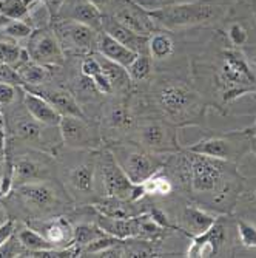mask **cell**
I'll list each match as a JSON object with an SVG mask.
<instances>
[{
	"label": "cell",
	"mask_w": 256,
	"mask_h": 258,
	"mask_svg": "<svg viewBox=\"0 0 256 258\" xmlns=\"http://www.w3.org/2000/svg\"><path fill=\"white\" fill-rule=\"evenodd\" d=\"M90 2H91V4H95V5H96L102 13H104V10L110 7L111 0H90Z\"/></svg>",
	"instance_id": "47"
},
{
	"label": "cell",
	"mask_w": 256,
	"mask_h": 258,
	"mask_svg": "<svg viewBox=\"0 0 256 258\" xmlns=\"http://www.w3.org/2000/svg\"><path fill=\"white\" fill-rule=\"evenodd\" d=\"M96 48H98L101 56L107 57L108 60H111L114 63H119V65H122L125 68H128L130 63L137 57V53H134L133 50L127 48L125 45H122L121 42L113 39L105 31H101L98 34Z\"/></svg>",
	"instance_id": "17"
},
{
	"label": "cell",
	"mask_w": 256,
	"mask_h": 258,
	"mask_svg": "<svg viewBox=\"0 0 256 258\" xmlns=\"http://www.w3.org/2000/svg\"><path fill=\"white\" fill-rule=\"evenodd\" d=\"M250 150L256 155V138H251L250 139Z\"/></svg>",
	"instance_id": "50"
},
{
	"label": "cell",
	"mask_w": 256,
	"mask_h": 258,
	"mask_svg": "<svg viewBox=\"0 0 256 258\" xmlns=\"http://www.w3.org/2000/svg\"><path fill=\"white\" fill-rule=\"evenodd\" d=\"M91 81H93V84H95V87L98 88V91L104 93V95H108V93H111V91L114 90L111 81L108 79V76H107L104 72L99 73V75H96Z\"/></svg>",
	"instance_id": "42"
},
{
	"label": "cell",
	"mask_w": 256,
	"mask_h": 258,
	"mask_svg": "<svg viewBox=\"0 0 256 258\" xmlns=\"http://www.w3.org/2000/svg\"><path fill=\"white\" fill-rule=\"evenodd\" d=\"M142 185H144L147 195H164L165 197V195H170L173 190L172 181L167 176L162 175L159 170L154 175H151L148 179H145L142 182Z\"/></svg>",
	"instance_id": "31"
},
{
	"label": "cell",
	"mask_w": 256,
	"mask_h": 258,
	"mask_svg": "<svg viewBox=\"0 0 256 258\" xmlns=\"http://www.w3.org/2000/svg\"><path fill=\"white\" fill-rule=\"evenodd\" d=\"M225 233H224V226L216 220V223L205 230L201 235L193 237L192 246L189 247L187 255L189 256H213L221 244L224 243Z\"/></svg>",
	"instance_id": "15"
},
{
	"label": "cell",
	"mask_w": 256,
	"mask_h": 258,
	"mask_svg": "<svg viewBox=\"0 0 256 258\" xmlns=\"http://www.w3.org/2000/svg\"><path fill=\"white\" fill-rule=\"evenodd\" d=\"M113 17L131 31L150 37V33L153 30V19L150 17L148 11H142L136 4H128L127 7H122L114 13Z\"/></svg>",
	"instance_id": "16"
},
{
	"label": "cell",
	"mask_w": 256,
	"mask_h": 258,
	"mask_svg": "<svg viewBox=\"0 0 256 258\" xmlns=\"http://www.w3.org/2000/svg\"><path fill=\"white\" fill-rule=\"evenodd\" d=\"M238 233H239L242 246L256 249V227L251 223L241 220L238 223Z\"/></svg>",
	"instance_id": "36"
},
{
	"label": "cell",
	"mask_w": 256,
	"mask_h": 258,
	"mask_svg": "<svg viewBox=\"0 0 256 258\" xmlns=\"http://www.w3.org/2000/svg\"><path fill=\"white\" fill-rule=\"evenodd\" d=\"M42 127L39 121H36L33 116H27V118H20L14 124V133L20 139L27 141V143H39L42 138Z\"/></svg>",
	"instance_id": "28"
},
{
	"label": "cell",
	"mask_w": 256,
	"mask_h": 258,
	"mask_svg": "<svg viewBox=\"0 0 256 258\" xmlns=\"http://www.w3.org/2000/svg\"><path fill=\"white\" fill-rule=\"evenodd\" d=\"M250 136L244 132H231L224 136H212L189 147V152L222 161H236L250 149Z\"/></svg>",
	"instance_id": "5"
},
{
	"label": "cell",
	"mask_w": 256,
	"mask_h": 258,
	"mask_svg": "<svg viewBox=\"0 0 256 258\" xmlns=\"http://www.w3.org/2000/svg\"><path fill=\"white\" fill-rule=\"evenodd\" d=\"M17 73L20 79L23 81V85H39L46 81L48 78V70L45 65H40L34 60H27L17 68Z\"/></svg>",
	"instance_id": "27"
},
{
	"label": "cell",
	"mask_w": 256,
	"mask_h": 258,
	"mask_svg": "<svg viewBox=\"0 0 256 258\" xmlns=\"http://www.w3.org/2000/svg\"><path fill=\"white\" fill-rule=\"evenodd\" d=\"M0 82H8V84L19 85V87L23 85V81L20 79L17 70L7 63H0Z\"/></svg>",
	"instance_id": "38"
},
{
	"label": "cell",
	"mask_w": 256,
	"mask_h": 258,
	"mask_svg": "<svg viewBox=\"0 0 256 258\" xmlns=\"http://www.w3.org/2000/svg\"><path fill=\"white\" fill-rule=\"evenodd\" d=\"M102 31H105L113 39L121 42L122 45L127 46V48L133 50L137 54L148 51V46H147L148 36H142V34H137V33L131 31L130 28H127L125 25H122V23L118 22L114 17H104Z\"/></svg>",
	"instance_id": "13"
},
{
	"label": "cell",
	"mask_w": 256,
	"mask_h": 258,
	"mask_svg": "<svg viewBox=\"0 0 256 258\" xmlns=\"http://www.w3.org/2000/svg\"><path fill=\"white\" fill-rule=\"evenodd\" d=\"M148 54L156 59L168 57L173 53V40L168 34L157 33L148 37Z\"/></svg>",
	"instance_id": "30"
},
{
	"label": "cell",
	"mask_w": 256,
	"mask_h": 258,
	"mask_svg": "<svg viewBox=\"0 0 256 258\" xmlns=\"http://www.w3.org/2000/svg\"><path fill=\"white\" fill-rule=\"evenodd\" d=\"M62 11H65L63 19L85 23V25L95 30H102V22L105 16L95 4H91L90 0H65L60 13Z\"/></svg>",
	"instance_id": "12"
},
{
	"label": "cell",
	"mask_w": 256,
	"mask_h": 258,
	"mask_svg": "<svg viewBox=\"0 0 256 258\" xmlns=\"http://www.w3.org/2000/svg\"><path fill=\"white\" fill-rule=\"evenodd\" d=\"M5 150H7V125H5L4 114L0 111V152L5 153Z\"/></svg>",
	"instance_id": "45"
},
{
	"label": "cell",
	"mask_w": 256,
	"mask_h": 258,
	"mask_svg": "<svg viewBox=\"0 0 256 258\" xmlns=\"http://www.w3.org/2000/svg\"><path fill=\"white\" fill-rule=\"evenodd\" d=\"M119 162V161H118ZM124 169L125 175L130 178L133 184H141L145 179H148L151 175H154L159 167L156 162L145 153L141 152H130L125 155V158L119 162Z\"/></svg>",
	"instance_id": "14"
},
{
	"label": "cell",
	"mask_w": 256,
	"mask_h": 258,
	"mask_svg": "<svg viewBox=\"0 0 256 258\" xmlns=\"http://www.w3.org/2000/svg\"><path fill=\"white\" fill-rule=\"evenodd\" d=\"M142 143L154 152H172L178 150L175 133L162 124H148L141 133Z\"/></svg>",
	"instance_id": "18"
},
{
	"label": "cell",
	"mask_w": 256,
	"mask_h": 258,
	"mask_svg": "<svg viewBox=\"0 0 256 258\" xmlns=\"http://www.w3.org/2000/svg\"><path fill=\"white\" fill-rule=\"evenodd\" d=\"M99 169L104 189L110 198H116L121 201H139L147 195L142 182L133 184L130 178L125 175L116 156H113L111 153L107 152L101 158Z\"/></svg>",
	"instance_id": "4"
},
{
	"label": "cell",
	"mask_w": 256,
	"mask_h": 258,
	"mask_svg": "<svg viewBox=\"0 0 256 258\" xmlns=\"http://www.w3.org/2000/svg\"><path fill=\"white\" fill-rule=\"evenodd\" d=\"M98 224L105 233L119 238V240L131 238V237H136L141 233V220L139 218H131V217L114 218V217L101 215Z\"/></svg>",
	"instance_id": "19"
},
{
	"label": "cell",
	"mask_w": 256,
	"mask_h": 258,
	"mask_svg": "<svg viewBox=\"0 0 256 258\" xmlns=\"http://www.w3.org/2000/svg\"><path fill=\"white\" fill-rule=\"evenodd\" d=\"M16 233V221L14 220H7L5 223L0 224V246L5 241H8Z\"/></svg>",
	"instance_id": "43"
},
{
	"label": "cell",
	"mask_w": 256,
	"mask_h": 258,
	"mask_svg": "<svg viewBox=\"0 0 256 258\" xmlns=\"http://www.w3.org/2000/svg\"><path fill=\"white\" fill-rule=\"evenodd\" d=\"M196 95L182 85H168L159 93L160 107L165 110L172 118H181L189 114L190 108H196Z\"/></svg>",
	"instance_id": "10"
},
{
	"label": "cell",
	"mask_w": 256,
	"mask_h": 258,
	"mask_svg": "<svg viewBox=\"0 0 256 258\" xmlns=\"http://www.w3.org/2000/svg\"><path fill=\"white\" fill-rule=\"evenodd\" d=\"M125 2H131V0H125Z\"/></svg>",
	"instance_id": "51"
},
{
	"label": "cell",
	"mask_w": 256,
	"mask_h": 258,
	"mask_svg": "<svg viewBox=\"0 0 256 258\" xmlns=\"http://www.w3.org/2000/svg\"><path fill=\"white\" fill-rule=\"evenodd\" d=\"M219 87L225 102L256 91V75L239 51L228 50L224 53L219 70Z\"/></svg>",
	"instance_id": "1"
},
{
	"label": "cell",
	"mask_w": 256,
	"mask_h": 258,
	"mask_svg": "<svg viewBox=\"0 0 256 258\" xmlns=\"http://www.w3.org/2000/svg\"><path fill=\"white\" fill-rule=\"evenodd\" d=\"M69 182L76 190L88 194L95 187V164L83 162L69 173Z\"/></svg>",
	"instance_id": "25"
},
{
	"label": "cell",
	"mask_w": 256,
	"mask_h": 258,
	"mask_svg": "<svg viewBox=\"0 0 256 258\" xmlns=\"http://www.w3.org/2000/svg\"><path fill=\"white\" fill-rule=\"evenodd\" d=\"M54 33L62 45V48L71 51H90L98 43V30L85 23L63 19L54 27Z\"/></svg>",
	"instance_id": "7"
},
{
	"label": "cell",
	"mask_w": 256,
	"mask_h": 258,
	"mask_svg": "<svg viewBox=\"0 0 256 258\" xmlns=\"http://www.w3.org/2000/svg\"><path fill=\"white\" fill-rule=\"evenodd\" d=\"M127 72L131 81H144L151 72V56L148 53H141L130 63Z\"/></svg>",
	"instance_id": "33"
},
{
	"label": "cell",
	"mask_w": 256,
	"mask_h": 258,
	"mask_svg": "<svg viewBox=\"0 0 256 258\" xmlns=\"http://www.w3.org/2000/svg\"><path fill=\"white\" fill-rule=\"evenodd\" d=\"M107 233L98 226H91V224H79L74 227V244L85 247L88 243L93 240H96L99 237H104Z\"/></svg>",
	"instance_id": "34"
},
{
	"label": "cell",
	"mask_w": 256,
	"mask_h": 258,
	"mask_svg": "<svg viewBox=\"0 0 256 258\" xmlns=\"http://www.w3.org/2000/svg\"><path fill=\"white\" fill-rule=\"evenodd\" d=\"M27 60H30L27 50L20 48L13 40H0V63H7L17 70Z\"/></svg>",
	"instance_id": "26"
},
{
	"label": "cell",
	"mask_w": 256,
	"mask_h": 258,
	"mask_svg": "<svg viewBox=\"0 0 256 258\" xmlns=\"http://www.w3.org/2000/svg\"><path fill=\"white\" fill-rule=\"evenodd\" d=\"M227 161L215 159L189 152L187 173L189 182L195 194H215L224 187V176L227 173Z\"/></svg>",
	"instance_id": "3"
},
{
	"label": "cell",
	"mask_w": 256,
	"mask_h": 258,
	"mask_svg": "<svg viewBox=\"0 0 256 258\" xmlns=\"http://www.w3.org/2000/svg\"><path fill=\"white\" fill-rule=\"evenodd\" d=\"M8 22H10V19H8V17H5V16L2 14V11H0V30H2Z\"/></svg>",
	"instance_id": "48"
},
{
	"label": "cell",
	"mask_w": 256,
	"mask_h": 258,
	"mask_svg": "<svg viewBox=\"0 0 256 258\" xmlns=\"http://www.w3.org/2000/svg\"><path fill=\"white\" fill-rule=\"evenodd\" d=\"M33 31H34V28L25 20H10L7 25L0 30V33H2L4 36L14 39V40L30 37L33 34Z\"/></svg>",
	"instance_id": "35"
},
{
	"label": "cell",
	"mask_w": 256,
	"mask_h": 258,
	"mask_svg": "<svg viewBox=\"0 0 256 258\" xmlns=\"http://www.w3.org/2000/svg\"><path fill=\"white\" fill-rule=\"evenodd\" d=\"M104 70H102V65H101V60L96 59V57H87L83 59L82 62V75L93 79L96 75L102 73Z\"/></svg>",
	"instance_id": "39"
},
{
	"label": "cell",
	"mask_w": 256,
	"mask_h": 258,
	"mask_svg": "<svg viewBox=\"0 0 256 258\" xmlns=\"http://www.w3.org/2000/svg\"><path fill=\"white\" fill-rule=\"evenodd\" d=\"M25 253H27V250L23 249L22 244L19 243L16 233L8 241H5L2 246H0V258H4V256H25Z\"/></svg>",
	"instance_id": "37"
},
{
	"label": "cell",
	"mask_w": 256,
	"mask_h": 258,
	"mask_svg": "<svg viewBox=\"0 0 256 258\" xmlns=\"http://www.w3.org/2000/svg\"><path fill=\"white\" fill-rule=\"evenodd\" d=\"M36 93L43 96L62 116H80V118H83L82 108L77 105V102L71 98L69 93L62 90H43Z\"/></svg>",
	"instance_id": "22"
},
{
	"label": "cell",
	"mask_w": 256,
	"mask_h": 258,
	"mask_svg": "<svg viewBox=\"0 0 256 258\" xmlns=\"http://www.w3.org/2000/svg\"><path fill=\"white\" fill-rule=\"evenodd\" d=\"M110 119H111L113 125H121V124H124L127 121V111L124 108H114L111 111Z\"/></svg>",
	"instance_id": "44"
},
{
	"label": "cell",
	"mask_w": 256,
	"mask_h": 258,
	"mask_svg": "<svg viewBox=\"0 0 256 258\" xmlns=\"http://www.w3.org/2000/svg\"><path fill=\"white\" fill-rule=\"evenodd\" d=\"M16 195L34 212H50L57 204L56 190L43 181L22 182L16 187Z\"/></svg>",
	"instance_id": "9"
},
{
	"label": "cell",
	"mask_w": 256,
	"mask_h": 258,
	"mask_svg": "<svg viewBox=\"0 0 256 258\" xmlns=\"http://www.w3.org/2000/svg\"><path fill=\"white\" fill-rule=\"evenodd\" d=\"M101 60V65H102V70H104V73L108 76V79L111 81L113 84V88H124L128 85V82L131 81L128 72H127V68L119 65V63H114L111 60H108L107 57L102 56Z\"/></svg>",
	"instance_id": "29"
},
{
	"label": "cell",
	"mask_w": 256,
	"mask_h": 258,
	"mask_svg": "<svg viewBox=\"0 0 256 258\" xmlns=\"http://www.w3.org/2000/svg\"><path fill=\"white\" fill-rule=\"evenodd\" d=\"M215 0H195L189 4H178L148 11L150 17L165 28L193 27L212 20L218 13Z\"/></svg>",
	"instance_id": "2"
},
{
	"label": "cell",
	"mask_w": 256,
	"mask_h": 258,
	"mask_svg": "<svg viewBox=\"0 0 256 258\" xmlns=\"http://www.w3.org/2000/svg\"><path fill=\"white\" fill-rule=\"evenodd\" d=\"M42 235L48 240L54 247H68L74 243V229L66 218H53L48 223H42Z\"/></svg>",
	"instance_id": "20"
},
{
	"label": "cell",
	"mask_w": 256,
	"mask_h": 258,
	"mask_svg": "<svg viewBox=\"0 0 256 258\" xmlns=\"http://www.w3.org/2000/svg\"><path fill=\"white\" fill-rule=\"evenodd\" d=\"M45 4H46V7H48L51 16L54 17V16H57L60 13L62 7L65 4V0H45Z\"/></svg>",
	"instance_id": "46"
},
{
	"label": "cell",
	"mask_w": 256,
	"mask_h": 258,
	"mask_svg": "<svg viewBox=\"0 0 256 258\" xmlns=\"http://www.w3.org/2000/svg\"><path fill=\"white\" fill-rule=\"evenodd\" d=\"M27 51L31 60L45 67L60 65L65 60V53L56 33L45 28L33 31V34L30 36Z\"/></svg>",
	"instance_id": "6"
},
{
	"label": "cell",
	"mask_w": 256,
	"mask_h": 258,
	"mask_svg": "<svg viewBox=\"0 0 256 258\" xmlns=\"http://www.w3.org/2000/svg\"><path fill=\"white\" fill-rule=\"evenodd\" d=\"M182 218H184L185 229H187V232L192 233L193 237L201 235V233L208 230L218 220L213 215L207 214L205 210H202L199 207H195V206H189L187 209H185Z\"/></svg>",
	"instance_id": "23"
},
{
	"label": "cell",
	"mask_w": 256,
	"mask_h": 258,
	"mask_svg": "<svg viewBox=\"0 0 256 258\" xmlns=\"http://www.w3.org/2000/svg\"><path fill=\"white\" fill-rule=\"evenodd\" d=\"M16 93H17L16 85L8 82H0V107L13 104V101L16 99Z\"/></svg>",
	"instance_id": "40"
},
{
	"label": "cell",
	"mask_w": 256,
	"mask_h": 258,
	"mask_svg": "<svg viewBox=\"0 0 256 258\" xmlns=\"http://www.w3.org/2000/svg\"><path fill=\"white\" fill-rule=\"evenodd\" d=\"M0 11L10 20H25L30 7L23 0H0Z\"/></svg>",
	"instance_id": "32"
},
{
	"label": "cell",
	"mask_w": 256,
	"mask_h": 258,
	"mask_svg": "<svg viewBox=\"0 0 256 258\" xmlns=\"http://www.w3.org/2000/svg\"><path fill=\"white\" fill-rule=\"evenodd\" d=\"M59 130L63 143L73 149H95L99 146V136L85 118L80 116H62Z\"/></svg>",
	"instance_id": "8"
},
{
	"label": "cell",
	"mask_w": 256,
	"mask_h": 258,
	"mask_svg": "<svg viewBox=\"0 0 256 258\" xmlns=\"http://www.w3.org/2000/svg\"><path fill=\"white\" fill-rule=\"evenodd\" d=\"M23 88V104H25L27 111L33 116L36 121L46 127H59L62 119V114L46 101L39 93L31 91L30 88Z\"/></svg>",
	"instance_id": "11"
},
{
	"label": "cell",
	"mask_w": 256,
	"mask_h": 258,
	"mask_svg": "<svg viewBox=\"0 0 256 258\" xmlns=\"http://www.w3.org/2000/svg\"><path fill=\"white\" fill-rule=\"evenodd\" d=\"M228 37H230V40L233 45L241 46L247 40V31L242 28V25H239V23H233V25H231L230 30H228Z\"/></svg>",
	"instance_id": "41"
},
{
	"label": "cell",
	"mask_w": 256,
	"mask_h": 258,
	"mask_svg": "<svg viewBox=\"0 0 256 258\" xmlns=\"http://www.w3.org/2000/svg\"><path fill=\"white\" fill-rule=\"evenodd\" d=\"M245 132L248 133L250 138H256V122H254V125H253L251 128H248V130H245Z\"/></svg>",
	"instance_id": "49"
},
{
	"label": "cell",
	"mask_w": 256,
	"mask_h": 258,
	"mask_svg": "<svg viewBox=\"0 0 256 258\" xmlns=\"http://www.w3.org/2000/svg\"><path fill=\"white\" fill-rule=\"evenodd\" d=\"M16 237H17L19 243L22 244V247L27 250L25 256L30 252H37V250H45V249L54 247L37 229H33V227H23V229L17 230Z\"/></svg>",
	"instance_id": "24"
},
{
	"label": "cell",
	"mask_w": 256,
	"mask_h": 258,
	"mask_svg": "<svg viewBox=\"0 0 256 258\" xmlns=\"http://www.w3.org/2000/svg\"><path fill=\"white\" fill-rule=\"evenodd\" d=\"M46 173H48V169H46L45 164L30 156H20L17 161L13 162V175L17 184L42 181V178H45Z\"/></svg>",
	"instance_id": "21"
}]
</instances>
